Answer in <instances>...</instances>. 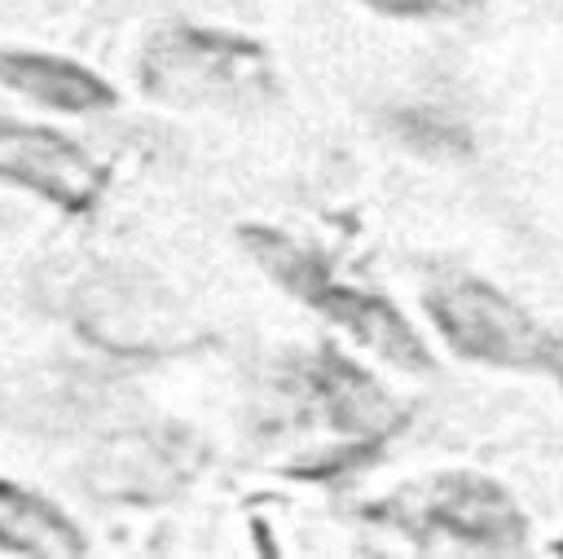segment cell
Listing matches in <instances>:
<instances>
[{
	"label": "cell",
	"instance_id": "cell-8",
	"mask_svg": "<svg viewBox=\"0 0 563 559\" xmlns=\"http://www.w3.org/2000/svg\"><path fill=\"white\" fill-rule=\"evenodd\" d=\"M0 550L31 559H79L88 555V537L53 497L0 480Z\"/></svg>",
	"mask_w": 563,
	"mask_h": 559
},
{
	"label": "cell",
	"instance_id": "cell-2",
	"mask_svg": "<svg viewBox=\"0 0 563 559\" xmlns=\"http://www.w3.org/2000/svg\"><path fill=\"white\" fill-rule=\"evenodd\" d=\"M369 515L427 555H519L532 533L519 502L475 471H440L400 484Z\"/></svg>",
	"mask_w": 563,
	"mask_h": 559
},
{
	"label": "cell",
	"instance_id": "cell-7",
	"mask_svg": "<svg viewBox=\"0 0 563 559\" xmlns=\"http://www.w3.org/2000/svg\"><path fill=\"white\" fill-rule=\"evenodd\" d=\"M0 84L18 97L62 110V114H97L114 110L119 92L106 84L92 66L57 57V53H31V48H0Z\"/></svg>",
	"mask_w": 563,
	"mask_h": 559
},
{
	"label": "cell",
	"instance_id": "cell-3",
	"mask_svg": "<svg viewBox=\"0 0 563 559\" xmlns=\"http://www.w3.org/2000/svg\"><path fill=\"white\" fill-rule=\"evenodd\" d=\"M136 75L154 101L180 110H246L255 101H268L277 88V70L264 44L194 22L158 26L136 57Z\"/></svg>",
	"mask_w": 563,
	"mask_h": 559
},
{
	"label": "cell",
	"instance_id": "cell-10",
	"mask_svg": "<svg viewBox=\"0 0 563 559\" xmlns=\"http://www.w3.org/2000/svg\"><path fill=\"white\" fill-rule=\"evenodd\" d=\"M374 13L387 18H418V22H440V18H466L479 0H361Z\"/></svg>",
	"mask_w": 563,
	"mask_h": 559
},
{
	"label": "cell",
	"instance_id": "cell-1",
	"mask_svg": "<svg viewBox=\"0 0 563 559\" xmlns=\"http://www.w3.org/2000/svg\"><path fill=\"white\" fill-rule=\"evenodd\" d=\"M242 242L282 291H290L299 304H308L312 313H321L325 321L347 330L361 348H369L374 357H383L387 365H396L405 374H431L427 343L418 339V330L405 321V313L387 295H374V291L347 282L317 246H308L282 229L251 224V229H242Z\"/></svg>",
	"mask_w": 563,
	"mask_h": 559
},
{
	"label": "cell",
	"instance_id": "cell-9",
	"mask_svg": "<svg viewBox=\"0 0 563 559\" xmlns=\"http://www.w3.org/2000/svg\"><path fill=\"white\" fill-rule=\"evenodd\" d=\"M396 132L418 150H444V154H466L471 150V136L435 110H405L396 119Z\"/></svg>",
	"mask_w": 563,
	"mask_h": 559
},
{
	"label": "cell",
	"instance_id": "cell-4",
	"mask_svg": "<svg viewBox=\"0 0 563 559\" xmlns=\"http://www.w3.org/2000/svg\"><path fill=\"white\" fill-rule=\"evenodd\" d=\"M422 308L440 339L466 361L550 379L563 370L559 335L484 277L431 273V282L422 286Z\"/></svg>",
	"mask_w": 563,
	"mask_h": 559
},
{
	"label": "cell",
	"instance_id": "cell-6",
	"mask_svg": "<svg viewBox=\"0 0 563 559\" xmlns=\"http://www.w3.org/2000/svg\"><path fill=\"white\" fill-rule=\"evenodd\" d=\"M286 396H295L308 418L347 436H383V431H396V423L405 418L383 396V387L334 348H317L308 361H299Z\"/></svg>",
	"mask_w": 563,
	"mask_h": 559
},
{
	"label": "cell",
	"instance_id": "cell-5",
	"mask_svg": "<svg viewBox=\"0 0 563 559\" xmlns=\"http://www.w3.org/2000/svg\"><path fill=\"white\" fill-rule=\"evenodd\" d=\"M0 180L66 216H88L106 194V167L79 141L9 114H0Z\"/></svg>",
	"mask_w": 563,
	"mask_h": 559
}]
</instances>
